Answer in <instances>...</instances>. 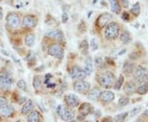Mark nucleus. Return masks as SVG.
<instances>
[{
    "label": "nucleus",
    "mask_w": 148,
    "mask_h": 122,
    "mask_svg": "<svg viewBox=\"0 0 148 122\" xmlns=\"http://www.w3.org/2000/svg\"><path fill=\"white\" fill-rule=\"evenodd\" d=\"M41 84H42L41 77L40 75H36L34 77V80H33V86H34V88L36 90H39L41 88Z\"/></svg>",
    "instance_id": "obj_28"
},
{
    "label": "nucleus",
    "mask_w": 148,
    "mask_h": 122,
    "mask_svg": "<svg viewBox=\"0 0 148 122\" xmlns=\"http://www.w3.org/2000/svg\"><path fill=\"white\" fill-rule=\"evenodd\" d=\"M123 82H124V77H123V75H120L119 77V79L117 80L115 85H114V89L115 90H120V89H121Z\"/></svg>",
    "instance_id": "obj_29"
},
{
    "label": "nucleus",
    "mask_w": 148,
    "mask_h": 122,
    "mask_svg": "<svg viewBox=\"0 0 148 122\" xmlns=\"http://www.w3.org/2000/svg\"><path fill=\"white\" fill-rule=\"evenodd\" d=\"M114 97L115 96H114V94L113 92L109 90H106L103 91L101 93L100 98H101V101L108 103V102H111L112 101H114Z\"/></svg>",
    "instance_id": "obj_15"
},
{
    "label": "nucleus",
    "mask_w": 148,
    "mask_h": 122,
    "mask_svg": "<svg viewBox=\"0 0 148 122\" xmlns=\"http://www.w3.org/2000/svg\"><path fill=\"white\" fill-rule=\"evenodd\" d=\"M27 4H29V3L28 2H25L24 0H17L16 2V3H15V7H16V8H21V7H26Z\"/></svg>",
    "instance_id": "obj_34"
},
{
    "label": "nucleus",
    "mask_w": 148,
    "mask_h": 122,
    "mask_svg": "<svg viewBox=\"0 0 148 122\" xmlns=\"http://www.w3.org/2000/svg\"><path fill=\"white\" fill-rule=\"evenodd\" d=\"M69 122H77V121H73V120H72V121H70Z\"/></svg>",
    "instance_id": "obj_46"
},
{
    "label": "nucleus",
    "mask_w": 148,
    "mask_h": 122,
    "mask_svg": "<svg viewBox=\"0 0 148 122\" xmlns=\"http://www.w3.org/2000/svg\"><path fill=\"white\" fill-rule=\"evenodd\" d=\"M137 92H138V94H141V95H144L146 94L148 92V82L147 81H145L143 83H140V85L137 89Z\"/></svg>",
    "instance_id": "obj_21"
},
{
    "label": "nucleus",
    "mask_w": 148,
    "mask_h": 122,
    "mask_svg": "<svg viewBox=\"0 0 148 122\" xmlns=\"http://www.w3.org/2000/svg\"><path fill=\"white\" fill-rule=\"evenodd\" d=\"M141 110H142V107L141 106H136V107H134L132 111H131V112H130V116L132 117L137 116L138 113L141 112Z\"/></svg>",
    "instance_id": "obj_35"
},
{
    "label": "nucleus",
    "mask_w": 148,
    "mask_h": 122,
    "mask_svg": "<svg viewBox=\"0 0 148 122\" xmlns=\"http://www.w3.org/2000/svg\"><path fill=\"white\" fill-rule=\"evenodd\" d=\"M12 84V77L8 75H3L0 76V88L3 90H8L11 89Z\"/></svg>",
    "instance_id": "obj_9"
},
{
    "label": "nucleus",
    "mask_w": 148,
    "mask_h": 122,
    "mask_svg": "<svg viewBox=\"0 0 148 122\" xmlns=\"http://www.w3.org/2000/svg\"><path fill=\"white\" fill-rule=\"evenodd\" d=\"M37 24V20L36 16H32V15H27L23 17L22 19V26L25 28L28 29H32L36 27Z\"/></svg>",
    "instance_id": "obj_10"
},
{
    "label": "nucleus",
    "mask_w": 148,
    "mask_h": 122,
    "mask_svg": "<svg viewBox=\"0 0 148 122\" xmlns=\"http://www.w3.org/2000/svg\"><path fill=\"white\" fill-rule=\"evenodd\" d=\"M33 108H34V103H33V102L31 99H29L28 101L26 102V103L22 106V108H21V113L23 115H27V114H28V113H30V112H32Z\"/></svg>",
    "instance_id": "obj_18"
},
{
    "label": "nucleus",
    "mask_w": 148,
    "mask_h": 122,
    "mask_svg": "<svg viewBox=\"0 0 148 122\" xmlns=\"http://www.w3.org/2000/svg\"><path fill=\"white\" fill-rule=\"evenodd\" d=\"M93 70V63L90 58H86L85 62V66H84V71L86 72V75H90Z\"/></svg>",
    "instance_id": "obj_19"
},
{
    "label": "nucleus",
    "mask_w": 148,
    "mask_h": 122,
    "mask_svg": "<svg viewBox=\"0 0 148 122\" xmlns=\"http://www.w3.org/2000/svg\"><path fill=\"white\" fill-rule=\"evenodd\" d=\"M115 80V76L110 71L101 74L98 79L99 84L104 88H111Z\"/></svg>",
    "instance_id": "obj_2"
},
{
    "label": "nucleus",
    "mask_w": 148,
    "mask_h": 122,
    "mask_svg": "<svg viewBox=\"0 0 148 122\" xmlns=\"http://www.w3.org/2000/svg\"><path fill=\"white\" fill-rule=\"evenodd\" d=\"M27 122H40V114L37 111L30 112L27 117Z\"/></svg>",
    "instance_id": "obj_23"
},
{
    "label": "nucleus",
    "mask_w": 148,
    "mask_h": 122,
    "mask_svg": "<svg viewBox=\"0 0 148 122\" xmlns=\"http://www.w3.org/2000/svg\"><path fill=\"white\" fill-rule=\"evenodd\" d=\"M57 114L64 121H70L75 117V113L69 107H65L63 105H58L57 107Z\"/></svg>",
    "instance_id": "obj_3"
},
{
    "label": "nucleus",
    "mask_w": 148,
    "mask_h": 122,
    "mask_svg": "<svg viewBox=\"0 0 148 122\" xmlns=\"http://www.w3.org/2000/svg\"><path fill=\"white\" fill-rule=\"evenodd\" d=\"M35 39L36 37L33 34H29L27 35L26 38H25V43L28 47H32L35 43Z\"/></svg>",
    "instance_id": "obj_26"
},
{
    "label": "nucleus",
    "mask_w": 148,
    "mask_h": 122,
    "mask_svg": "<svg viewBox=\"0 0 148 122\" xmlns=\"http://www.w3.org/2000/svg\"><path fill=\"white\" fill-rule=\"evenodd\" d=\"M86 122H91V121H86Z\"/></svg>",
    "instance_id": "obj_48"
},
{
    "label": "nucleus",
    "mask_w": 148,
    "mask_h": 122,
    "mask_svg": "<svg viewBox=\"0 0 148 122\" xmlns=\"http://www.w3.org/2000/svg\"><path fill=\"white\" fill-rule=\"evenodd\" d=\"M92 111H93V107L90 103H87V102H85L83 104H82L79 107L80 113L82 115H83L84 117L90 114L92 112Z\"/></svg>",
    "instance_id": "obj_16"
},
{
    "label": "nucleus",
    "mask_w": 148,
    "mask_h": 122,
    "mask_svg": "<svg viewBox=\"0 0 148 122\" xmlns=\"http://www.w3.org/2000/svg\"><path fill=\"white\" fill-rule=\"evenodd\" d=\"M5 104H7V100L4 98L0 97V106H3V105H5Z\"/></svg>",
    "instance_id": "obj_41"
},
{
    "label": "nucleus",
    "mask_w": 148,
    "mask_h": 122,
    "mask_svg": "<svg viewBox=\"0 0 148 122\" xmlns=\"http://www.w3.org/2000/svg\"><path fill=\"white\" fill-rule=\"evenodd\" d=\"M95 64L97 67H101V66L104 65V62H103V60H102L101 58H100V57H96L95 59Z\"/></svg>",
    "instance_id": "obj_37"
},
{
    "label": "nucleus",
    "mask_w": 148,
    "mask_h": 122,
    "mask_svg": "<svg viewBox=\"0 0 148 122\" xmlns=\"http://www.w3.org/2000/svg\"><path fill=\"white\" fill-rule=\"evenodd\" d=\"M123 70L124 72V74L127 75H131L133 74V70H134V65L130 62H125Z\"/></svg>",
    "instance_id": "obj_24"
},
{
    "label": "nucleus",
    "mask_w": 148,
    "mask_h": 122,
    "mask_svg": "<svg viewBox=\"0 0 148 122\" xmlns=\"http://www.w3.org/2000/svg\"><path fill=\"white\" fill-rule=\"evenodd\" d=\"M13 112H14V108L11 105L5 104L0 106V115H2L3 117H11L13 114Z\"/></svg>",
    "instance_id": "obj_14"
},
{
    "label": "nucleus",
    "mask_w": 148,
    "mask_h": 122,
    "mask_svg": "<svg viewBox=\"0 0 148 122\" xmlns=\"http://www.w3.org/2000/svg\"><path fill=\"white\" fill-rule=\"evenodd\" d=\"M16 86H17V88L18 89H20L21 90L23 91H27V83L25 82V80H20L17 81V83H16Z\"/></svg>",
    "instance_id": "obj_32"
},
{
    "label": "nucleus",
    "mask_w": 148,
    "mask_h": 122,
    "mask_svg": "<svg viewBox=\"0 0 148 122\" xmlns=\"http://www.w3.org/2000/svg\"><path fill=\"white\" fill-rule=\"evenodd\" d=\"M101 122H114V120H113L110 117H105V118L101 121Z\"/></svg>",
    "instance_id": "obj_40"
},
{
    "label": "nucleus",
    "mask_w": 148,
    "mask_h": 122,
    "mask_svg": "<svg viewBox=\"0 0 148 122\" xmlns=\"http://www.w3.org/2000/svg\"><path fill=\"white\" fill-rule=\"evenodd\" d=\"M127 116H128V113L127 112L119 113V114H118V115H116L114 117V122H125Z\"/></svg>",
    "instance_id": "obj_27"
},
{
    "label": "nucleus",
    "mask_w": 148,
    "mask_h": 122,
    "mask_svg": "<svg viewBox=\"0 0 148 122\" xmlns=\"http://www.w3.org/2000/svg\"><path fill=\"white\" fill-rule=\"evenodd\" d=\"M88 43H87V41L86 40V39H84V40H82V43H80V50L82 52V53L83 54H86V53H87V51H88Z\"/></svg>",
    "instance_id": "obj_30"
},
{
    "label": "nucleus",
    "mask_w": 148,
    "mask_h": 122,
    "mask_svg": "<svg viewBox=\"0 0 148 122\" xmlns=\"http://www.w3.org/2000/svg\"><path fill=\"white\" fill-rule=\"evenodd\" d=\"M110 3L111 11L116 14H119L121 12V7L119 3H118L117 0H110Z\"/></svg>",
    "instance_id": "obj_22"
},
{
    "label": "nucleus",
    "mask_w": 148,
    "mask_h": 122,
    "mask_svg": "<svg viewBox=\"0 0 148 122\" xmlns=\"http://www.w3.org/2000/svg\"><path fill=\"white\" fill-rule=\"evenodd\" d=\"M2 18H3V10L2 8H0V21L2 20Z\"/></svg>",
    "instance_id": "obj_44"
},
{
    "label": "nucleus",
    "mask_w": 148,
    "mask_h": 122,
    "mask_svg": "<svg viewBox=\"0 0 148 122\" xmlns=\"http://www.w3.org/2000/svg\"><path fill=\"white\" fill-rule=\"evenodd\" d=\"M90 48L92 51H95L96 49H98V43L95 39H92L90 41Z\"/></svg>",
    "instance_id": "obj_36"
},
{
    "label": "nucleus",
    "mask_w": 148,
    "mask_h": 122,
    "mask_svg": "<svg viewBox=\"0 0 148 122\" xmlns=\"http://www.w3.org/2000/svg\"><path fill=\"white\" fill-rule=\"evenodd\" d=\"M90 83L83 81V80H77L73 84L74 90L79 94H87L90 90Z\"/></svg>",
    "instance_id": "obj_6"
},
{
    "label": "nucleus",
    "mask_w": 148,
    "mask_h": 122,
    "mask_svg": "<svg viewBox=\"0 0 148 122\" xmlns=\"http://www.w3.org/2000/svg\"><path fill=\"white\" fill-rule=\"evenodd\" d=\"M140 10H141L140 4H139L138 3H135L134 5L132 6V7L131 8V12H132L134 16H137L139 15V13H140Z\"/></svg>",
    "instance_id": "obj_31"
},
{
    "label": "nucleus",
    "mask_w": 148,
    "mask_h": 122,
    "mask_svg": "<svg viewBox=\"0 0 148 122\" xmlns=\"http://www.w3.org/2000/svg\"><path fill=\"white\" fill-rule=\"evenodd\" d=\"M122 5L123 6V7H128V0H121Z\"/></svg>",
    "instance_id": "obj_42"
},
{
    "label": "nucleus",
    "mask_w": 148,
    "mask_h": 122,
    "mask_svg": "<svg viewBox=\"0 0 148 122\" xmlns=\"http://www.w3.org/2000/svg\"><path fill=\"white\" fill-rule=\"evenodd\" d=\"M135 80L139 83H143L148 80V70L143 66H138L134 72Z\"/></svg>",
    "instance_id": "obj_5"
},
{
    "label": "nucleus",
    "mask_w": 148,
    "mask_h": 122,
    "mask_svg": "<svg viewBox=\"0 0 148 122\" xmlns=\"http://www.w3.org/2000/svg\"><path fill=\"white\" fill-rule=\"evenodd\" d=\"M125 51H126V50H125V49H123V51H121V52H120V53H119V55H122V54H123V52H125Z\"/></svg>",
    "instance_id": "obj_45"
},
{
    "label": "nucleus",
    "mask_w": 148,
    "mask_h": 122,
    "mask_svg": "<svg viewBox=\"0 0 148 122\" xmlns=\"http://www.w3.org/2000/svg\"><path fill=\"white\" fill-rule=\"evenodd\" d=\"M69 74L72 79L77 80H83V79H85V77L86 76L84 70L80 68L77 66H73L70 70Z\"/></svg>",
    "instance_id": "obj_7"
},
{
    "label": "nucleus",
    "mask_w": 148,
    "mask_h": 122,
    "mask_svg": "<svg viewBox=\"0 0 148 122\" xmlns=\"http://www.w3.org/2000/svg\"><path fill=\"white\" fill-rule=\"evenodd\" d=\"M101 93H102V91H101L99 88H94V89L89 93V94H88V98H89L90 100H92V101H95V100H97L98 98H100Z\"/></svg>",
    "instance_id": "obj_17"
},
{
    "label": "nucleus",
    "mask_w": 148,
    "mask_h": 122,
    "mask_svg": "<svg viewBox=\"0 0 148 122\" xmlns=\"http://www.w3.org/2000/svg\"><path fill=\"white\" fill-rule=\"evenodd\" d=\"M49 54L53 58H56L58 59H62L64 58V48H62L59 44H53L50 46L48 51Z\"/></svg>",
    "instance_id": "obj_8"
},
{
    "label": "nucleus",
    "mask_w": 148,
    "mask_h": 122,
    "mask_svg": "<svg viewBox=\"0 0 148 122\" xmlns=\"http://www.w3.org/2000/svg\"><path fill=\"white\" fill-rule=\"evenodd\" d=\"M135 89H136L135 85L132 82H127L123 88V91L127 95H132V94L135 92Z\"/></svg>",
    "instance_id": "obj_20"
},
{
    "label": "nucleus",
    "mask_w": 148,
    "mask_h": 122,
    "mask_svg": "<svg viewBox=\"0 0 148 122\" xmlns=\"http://www.w3.org/2000/svg\"><path fill=\"white\" fill-rule=\"evenodd\" d=\"M122 18H123V20L125 21H129V19H130V16H129V14L126 12H123V14H122Z\"/></svg>",
    "instance_id": "obj_38"
},
{
    "label": "nucleus",
    "mask_w": 148,
    "mask_h": 122,
    "mask_svg": "<svg viewBox=\"0 0 148 122\" xmlns=\"http://www.w3.org/2000/svg\"><path fill=\"white\" fill-rule=\"evenodd\" d=\"M2 1H3V0H0V2H2Z\"/></svg>",
    "instance_id": "obj_47"
},
{
    "label": "nucleus",
    "mask_w": 148,
    "mask_h": 122,
    "mask_svg": "<svg viewBox=\"0 0 148 122\" xmlns=\"http://www.w3.org/2000/svg\"><path fill=\"white\" fill-rule=\"evenodd\" d=\"M128 103H129V98H127V97H121L119 99V106H127Z\"/></svg>",
    "instance_id": "obj_33"
},
{
    "label": "nucleus",
    "mask_w": 148,
    "mask_h": 122,
    "mask_svg": "<svg viewBox=\"0 0 148 122\" xmlns=\"http://www.w3.org/2000/svg\"><path fill=\"white\" fill-rule=\"evenodd\" d=\"M6 21H7L8 26L10 27L11 29H17L21 24L20 17L15 12L8 13L6 17Z\"/></svg>",
    "instance_id": "obj_4"
},
{
    "label": "nucleus",
    "mask_w": 148,
    "mask_h": 122,
    "mask_svg": "<svg viewBox=\"0 0 148 122\" xmlns=\"http://www.w3.org/2000/svg\"><path fill=\"white\" fill-rule=\"evenodd\" d=\"M45 36L49 39H58V40H62L64 39L63 32L59 30H49L45 33Z\"/></svg>",
    "instance_id": "obj_13"
},
{
    "label": "nucleus",
    "mask_w": 148,
    "mask_h": 122,
    "mask_svg": "<svg viewBox=\"0 0 148 122\" xmlns=\"http://www.w3.org/2000/svg\"><path fill=\"white\" fill-rule=\"evenodd\" d=\"M66 104L70 107H76L79 105V98L75 94H68L65 96Z\"/></svg>",
    "instance_id": "obj_12"
},
{
    "label": "nucleus",
    "mask_w": 148,
    "mask_h": 122,
    "mask_svg": "<svg viewBox=\"0 0 148 122\" xmlns=\"http://www.w3.org/2000/svg\"><path fill=\"white\" fill-rule=\"evenodd\" d=\"M120 40L124 44H127L132 41V38L130 34L127 31H123L120 35Z\"/></svg>",
    "instance_id": "obj_25"
},
{
    "label": "nucleus",
    "mask_w": 148,
    "mask_h": 122,
    "mask_svg": "<svg viewBox=\"0 0 148 122\" xmlns=\"http://www.w3.org/2000/svg\"><path fill=\"white\" fill-rule=\"evenodd\" d=\"M112 19V15L108 12H104L98 17L96 21V25L99 28H103L107 25V23Z\"/></svg>",
    "instance_id": "obj_11"
},
{
    "label": "nucleus",
    "mask_w": 148,
    "mask_h": 122,
    "mask_svg": "<svg viewBox=\"0 0 148 122\" xmlns=\"http://www.w3.org/2000/svg\"><path fill=\"white\" fill-rule=\"evenodd\" d=\"M69 20V16H68V14L66 12H64L63 15H62V21L63 23H66Z\"/></svg>",
    "instance_id": "obj_39"
},
{
    "label": "nucleus",
    "mask_w": 148,
    "mask_h": 122,
    "mask_svg": "<svg viewBox=\"0 0 148 122\" xmlns=\"http://www.w3.org/2000/svg\"><path fill=\"white\" fill-rule=\"evenodd\" d=\"M143 116H145V117H148V108L147 109V110H145L144 112H143Z\"/></svg>",
    "instance_id": "obj_43"
},
{
    "label": "nucleus",
    "mask_w": 148,
    "mask_h": 122,
    "mask_svg": "<svg viewBox=\"0 0 148 122\" xmlns=\"http://www.w3.org/2000/svg\"><path fill=\"white\" fill-rule=\"evenodd\" d=\"M119 35V27L116 22H110L107 25L105 30V37L108 40L116 39Z\"/></svg>",
    "instance_id": "obj_1"
}]
</instances>
